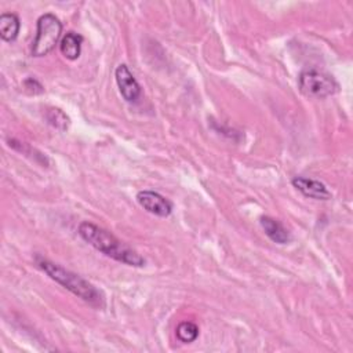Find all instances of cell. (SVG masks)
<instances>
[{"label":"cell","instance_id":"6da1fadb","mask_svg":"<svg viewBox=\"0 0 353 353\" xmlns=\"http://www.w3.org/2000/svg\"><path fill=\"white\" fill-rule=\"evenodd\" d=\"M77 230L80 237L85 243H88L91 247L105 254L106 256L128 266L141 268L145 265V259L135 250H132L117 237H114L110 232L99 228L98 225L85 221L79 225Z\"/></svg>","mask_w":353,"mask_h":353},{"label":"cell","instance_id":"7a4b0ae2","mask_svg":"<svg viewBox=\"0 0 353 353\" xmlns=\"http://www.w3.org/2000/svg\"><path fill=\"white\" fill-rule=\"evenodd\" d=\"M36 263L50 279L65 287L68 291H70L88 305L97 309H102L105 306L103 292L84 277L41 256H36Z\"/></svg>","mask_w":353,"mask_h":353},{"label":"cell","instance_id":"3957f363","mask_svg":"<svg viewBox=\"0 0 353 353\" xmlns=\"http://www.w3.org/2000/svg\"><path fill=\"white\" fill-rule=\"evenodd\" d=\"M62 33V23L54 14H44L37 19L36 36L32 43V55L44 57L50 54Z\"/></svg>","mask_w":353,"mask_h":353},{"label":"cell","instance_id":"277c9868","mask_svg":"<svg viewBox=\"0 0 353 353\" xmlns=\"http://www.w3.org/2000/svg\"><path fill=\"white\" fill-rule=\"evenodd\" d=\"M298 85L301 92L310 98H327L339 90V84L332 76L313 69L303 70L299 74Z\"/></svg>","mask_w":353,"mask_h":353},{"label":"cell","instance_id":"5b68a950","mask_svg":"<svg viewBox=\"0 0 353 353\" xmlns=\"http://www.w3.org/2000/svg\"><path fill=\"white\" fill-rule=\"evenodd\" d=\"M137 201L148 212L165 218L172 212V204L164 196L153 190H141L137 193Z\"/></svg>","mask_w":353,"mask_h":353},{"label":"cell","instance_id":"8992f818","mask_svg":"<svg viewBox=\"0 0 353 353\" xmlns=\"http://www.w3.org/2000/svg\"><path fill=\"white\" fill-rule=\"evenodd\" d=\"M114 77L121 97L130 103L137 102L141 97V85L128 69V66L124 63L119 65L114 70Z\"/></svg>","mask_w":353,"mask_h":353},{"label":"cell","instance_id":"52a82bcc","mask_svg":"<svg viewBox=\"0 0 353 353\" xmlns=\"http://www.w3.org/2000/svg\"><path fill=\"white\" fill-rule=\"evenodd\" d=\"M292 186L299 190L303 196L310 197V199H316V200H330L331 199V192L327 189V186L317 181V179H312V178H306V176H295L291 181Z\"/></svg>","mask_w":353,"mask_h":353},{"label":"cell","instance_id":"ba28073f","mask_svg":"<svg viewBox=\"0 0 353 353\" xmlns=\"http://www.w3.org/2000/svg\"><path fill=\"white\" fill-rule=\"evenodd\" d=\"M265 234L277 244H285L291 240L290 232L274 218L272 216H262L259 221Z\"/></svg>","mask_w":353,"mask_h":353},{"label":"cell","instance_id":"9c48e42d","mask_svg":"<svg viewBox=\"0 0 353 353\" xmlns=\"http://www.w3.org/2000/svg\"><path fill=\"white\" fill-rule=\"evenodd\" d=\"M81 44H83V36L76 32H68L59 43V50L62 55L66 59L74 61L81 54Z\"/></svg>","mask_w":353,"mask_h":353},{"label":"cell","instance_id":"30bf717a","mask_svg":"<svg viewBox=\"0 0 353 353\" xmlns=\"http://www.w3.org/2000/svg\"><path fill=\"white\" fill-rule=\"evenodd\" d=\"M21 28L19 18L14 12H4L0 15V37L4 41H14L18 37Z\"/></svg>","mask_w":353,"mask_h":353},{"label":"cell","instance_id":"8fae6325","mask_svg":"<svg viewBox=\"0 0 353 353\" xmlns=\"http://www.w3.org/2000/svg\"><path fill=\"white\" fill-rule=\"evenodd\" d=\"M176 338L183 343L194 342L199 336V327L192 321H182L176 325L175 330Z\"/></svg>","mask_w":353,"mask_h":353},{"label":"cell","instance_id":"7c38bea8","mask_svg":"<svg viewBox=\"0 0 353 353\" xmlns=\"http://www.w3.org/2000/svg\"><path fill=\"white\" fill-rule=\"evenodd\" d=\"M47 120L52 127H55L61 131L68 130V127L70 124L69 117L58 108H51V109L47 110Z\"/></svg>","mask_w":353,"mask_h":353},{"label":"cell","instance_id":"4fadbf2b","mask_svg":"<svg viewBox=\"0 0 353 353\" xmlns=\"http://www.w3.org/2000/svg\"><path fill=\"white\" fill-rule=\"evenodd\" d=\"M23 84H25V87L29 88L30 92H33V94H40V92H43V85H41L36 79H33V77L26 79Z\"/></svg>","mask_w":353,"mask_h":353}]
</instances>
